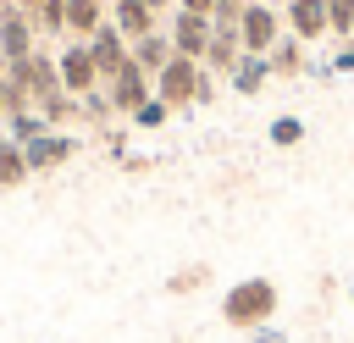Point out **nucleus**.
Wrapping results in <instances>:
<instances>
[{
	"label": "nucleus",
	"instance_id": "1",
	"mask_svg": "<svg viewBox=\"0 0 354 343\" xmlns=\"http://www.w3.org/2000/svg\"><path fill=\"white\" fill-rule=\"evenodd\" d=\"M277 299H282V293H277L271 277H243V282H232V288L221 293V321L238 326V332H260V326H271Z\"/></svg>",
	"mask_w": 354,
	"mask_h": 343
},
{
	"label": "nucleus",
	"instance_id": "2",
	"mask_svg": "<svg viewBox=\"0 0 354 343\" xmlns=\"http://www.w3.org/2000/svg\"><path fill=\"white\" fill-rule=\"evenodd\" d=\"M282 6L271 0H249L243 17H238V39H243V55H271V44L282 39Z\"/></svg>",
	"mask_w": 354,
	"mask_h": 343
},
{
	"label": "nucleus",
	"instance_id": "3",
	"mask_svg": "<svg viewBox=\"0 0 354 343\" xmlns=\"http://www.w3.org/2000/svg\"><path fill=\"white\" fill-rule=\"evenodd\" d=\"M199 77H205V61L171 55V61L155 72V100H166L171 111H177V105H194V100H199Z\"/></svg>",
	"mask_w": 354,
	"mask_h": 343
},
{
	"label": "nucleus",
	"instance_id": "4",
	"mask_svg": "<svg viewBox=\"0 0 354 343\" xmlns=\"http://www.w3.org/2000/svg\"><path fill=\"white\" fill-rule=\"evenodd\" d=\"M55 66H61V89H66L72 100H83L88 89H100V66H94V55H88V39H66V44L55 50Z\"/></svg>",
	"mask_w": 354,
	"mask_h": 343
},
{
	"label": "nucleus",
	"instance_id": "5",
	"mask_svg": "<svg viewBox=\"0 0 354 343\" xmlns=\"http://www.w3.org/2000/svg\"><path fill=\"white\" fill-rule=\"evenodd\" d=\"M105 94H111V111L133 116L144 100H155V77H149V72H138V66L127 61L122 72H111V77H105Z\"/></svg>",
	"mask_w": 354,
	"mask_h": 343
},
{
	"label": "nucleus",
	"instance_id": "6",
	"mask_svg": "<svg viewBox=\"0 0 354 343\" xmlns=\"http://www.w3.org/2000/svg\"><path fill=\"white\" fill-rule=\"evenodd\" d=\"M28 55H33V17L17 11V6H6L0 11V66H17Z\"/></svg>",
	"mask_w": 354,
	"mask_h": 343
},
{
	"label": "nucleus",
	"instance_id": "7",
	"mask_svg": "<svg viewBox=\"0 0 354 343\" xmlns=\"http://www.w3.org/2000/svg\"><path fill=\"white\" fill-rule=\"evenodd\" d=\"M210 17H199V11H171V28H166V39H171V50L177 55H194V61H205V44H210Z\"/></svg>",
	"mask_w": 354,
	"mask_h": 343
},
{
	"label": "nucleus",
	"instance_id": "8",
	"mask_svg": "<svg viewBox=\"0 0 354 343\" xmlns=\"http://www.w3.org/2000/svg\"><path fill=\"white\" fill-rule=\"evenodd\" d=\"M88 55H94V66H100V83H105L111 72H122V66H127V33H122V28L105 17V22L88 33Z\"/></svg>",
	"mask_w": 354,
	"mask_h": 343
},
{
	"label": "nucleus",
	"instance_id": "9",
	"mask_svg": "<svg viewBox=\"0 0 354 343\" xmlns=\"http://www.w3.org/2000/svg\"><path fill=\"white\" fill-rule=\"evenodd\" d=\"M22 155H28V172H55V166H66V160L77 155V138L61 133V127H50V133H39L33 144H22Z\"/></svg>",
	"mask_w": 354,
	"mask_h": 343
},
{
	"label": "nucleus",
	"instance_id": "10",
	"mask_svg": "<svg viewBox=\"0 0 354 343\" xmlns=\"http://www.w3.org/2000/svg\"><path fill=\"white\" fill-rule=\"evenodd\" d=\"M238 61H243V39H238V22H216V28H210V44H205V72L227 77Z\"/></svg>",
	"mask_w": 354,
	"mask_h": 343
},
{
	"label": "nucleus",
	"instance_id": "11",
	"mask_svg": "<svg viewBox=\"0 0 354 343\" xmlns=\"http://www.w3.org/2000/svg\"><path fill=\"white\" fill-rule=\"evenodd\" d=\"M282 28L304 44H315L326 33V0H282Z\"/></svg>",
	"mask_w": 354,
	"mask_h": 343
},
{
	"label": "nucleus",
	"instance_id": "12",
	"mask_svg": "<svg viewBox=\"0 0 354 343\" xmlns=\"http://www.w3.org/2000/svg\"><path fill=\"white\" fill-rule=\"evenodd\" d=\"M171 55H177V50H171L166 28H155V33H144V39H133V44H127V61H133L138 72H149V77H155V72H160Z\"/></svg>",
	"mask_w": 354,
	"mask_h": 343
},
{
	"label": "nucleus",
	"instance_id": "13",
	"mask_svg": "<svg viewBox=\"0 0 354 343\" xmlns=\"http://www.w3.org/2000/svg\"><path fill=\"white\" fill-rule=\"evenodd\" d=\"M111 22H116V28H122V33H127V44H133V39H144V33H155V28H160V17H155V11H149V6H144V0H111Z\"/></svg>",
	"mask_w": 354,
	"mask_h": 343
},
{
	"label": "nucleus",
	"instance_id": "14",
	"mask_svg": "<svg viewBox=\"0 0 354 343\" xmlns=\"http://www.w3.org/2000/svg\"><path fill=\"white\" fill-rule=\"evenodd\" d=\"M105 17H111V0H66V33L72 39H88Z\"/></svg>",
	"mask_w": 354,
	"mask_h": 343
},
{
	"label": "nucleus",
	"instance_id": "15",
	"mask_svg": "<svg viewBox=\"0 0 354 343\" xmlns=\"http://www.w3.org/2000/svg\"><path fill=\"white\" fill-rule=\"evenodd\" d=\"M310 61H304V39H293V33H282L277 44H271V77H299Z\"/></svg>",
	"mask_w": 354,
	"mask_h": 343
},
{
	"label": "nucleus",
	"instance_id": "16",
	"mask_svg": "<svg viewBox=\"0 0 354 343\" xmlns=\"http://www.w3.org/2000/svg\"><path fill=\"white\" fill-rule=\"evenodd\" d=\"M266 77H271V55H243V61L227 72V83H232L238 94H260Z\"/></svg>",
	"mask_w": 354,
	"mask_h": 343
},
{
	"label": "nucleus",
	"instance_id": "17",
	"mask_svg": "<svg viewBox=\"0 0 354 343\" xmlns=\"http://www.w3.org/2000/svg\"><path fill=\"white\" fill-rule=\"evenodd\" d=\"M33 172H28V155H22V144L17 138H0V194L6 188H22Z\"/></svg>",
	"mask_w": 354,
	"mask_h": 343
},
{
	"label": "nucleus",
	"instance_id": "18",
	"mask_svg": "<svg viewBox=\"0 0 354 343\" xmlns=\"http://www.w3.org/2000/svg\"><path fill=\"white\" fill-rule=\"evenodd\" d=\"M39 133H50L44 111H33V105H28V111H11V116H6V138H17V144H33Z\"/></svg>",
	"mask_w": 354,
	"mask_h": 343
},
{
	"label": "nucleus",
	"instance_id": "19",
	"mask_svg": "<svg viewBox=\"0 0 354 343\" xmlns=\"http://www.w3.org/2000/svg\"><path fill=\"white\" fill-rule=\"evenodd\" d=\"M326 33L343 44L354 39V0H326Z\"/></svg>",
	"mask_w": 354,
	"mask_h": 343
},
{
	"label": "nucleus",
	"instance_id": "20",
	"mask_svg": "<svg viewBox=\"0 0 354 343\" xmlns=\"http://www.w3.org/2000/svg\"><path fill=\"white\" fill-rule=\"evenodd\" d=\"M266 138H271L277 149H293V144H304V122H299V116H277V122L266 127Z\"/></svg>",
	"mask_w": 354,
	"mask_h": 343
},
{
	"label": "nucleus",
	"instance_id": "21",
	"mask_svg": "<svg viewBox=\"0 0 354 343\" xmlns=\"http://www.w3.org/2000/svg\"><path fill=\"white\" fill-rule=\"evenodd\" d=\"M205 282H210V266H183V271L166 277V293H194V288H205Z\"/></svg>",
	"mask_w": 354,
	"mask_h": 343
},
{
	"label": "nucleus",
	"instance_id": "22",
	"mask_svg": "<svg viewBox=\"0 0 354 343\" xmlns=\"http://www.w3.org/2000/svg\"><path fill=\"white\" fill-rule=\"evenodd\" d=\"M33 28H44V33H66V0H39Z\"/></svg>",
	"mask_w": 354,
	"mask_h": 343
},
{
	"label": "nucleus",
	"instance_id": "23",
	"mask_svg": "<svg viewBox=\"0 0 354 343\" xmlns=\"http://www.w3.org/2000/svg\"><path fill=\"white\" fill-rule=\"evenodd\" d=\"M166 116H171V105H166V100H144L127 122H133V127H166Z\"/></svg>",
	"mask_w": 354,
	"mask_h": 343
},
{
	"label": "nucleus",
	"instance_id": "24",
	"mask_svg": "<svg viewBox=\"0 0 354 343\" xmlns=\"http://www.w3.org/2000/svg\"><path fill=\"white\" fill-rule=\"evenodd\" d=\"M77 111H83V116H94V122H105V116H111V94H105V83H100V89H88V94L77 100Z\"/></svg>",
	"mask_w": 354,
	"mask_h": 343
},
{
	"label": "nucleus",
	"instance_id": "25",
	"mask_svg": "<svg viewBox=\"0 0 354 343\" xmlns=\"http://www.w3.org/2000/svg\"><path fill=\"white\" fill-rule=\"evenodd\" d=\"M243 6H249V0H216L210 22H238V17H243Z\"/></svg>",
	"mask_w": 354,
	"mask_h": 343
},
{
	"label": "nucleus",
	"instance_id": "26",
	"mask_svg": "<svg viewBox=\"0 0 354 343\" xmlns=\"http://www.w3.org/2000/svg\"><path fill=\"white\" fill-rule=\"evenodd\" d=\"M332 72H354V39H343V44H337V55H332Z\"/></svg>",
	"mask_w": 354,
	"mask_h": 343
},
{
	"label": "nucleus",
	"instance_id": "27",
	"mask_svg": "<svg viewBox=\"0 0 354 343\" xmlns=\"http://www.w3.org/2000/svg\"><path fill=\"white\" fill-rule=\"evenodd\" d=\"M210 100H216V72L199 77V100H194V105H210Z\"/></svg>",
	"mask_w": 354,
	"mask_h": 343
},
{
	"label": "nucleus",
	"instance_id": "28",
	"mask_svg": "<svg viewBox=\"0 0 354 343\" xmlns=\"http://www.w3.org/2000/svg\"><path fill=\"white\" fill-rule=\"evenodd\" d=\"M177 11H199V17H210V11H216V0H177Z\"/></svg>",
	"mask_w": 354,
	"mask_h": 343
},
{
	"label": "nucleus",
	"instance_id": "29",
	"mask_svg": "<svg viewBox=\"0 0 354 343\" xmlns=\"http://www.w3.org/2000/svg\"><path fill=\"white\" fill-rule=\"evenodd\" d=\"M254 343H282V332H271V326H260V332H254Z\"/></svg>",
	"mask_w": 354,
	"mask_h": 343
},
{
	"label": "nucleus",
	"instance_id": "30",
	"mask_svg": "<svg viewBox=\"0 0 354 343\" xmlns=\"http://www.w3.org/2000/svg\"><path fill=\"white\" fill-rule=\"evenodd\" d=\"M144 6H149V11H155V17H160V11H171V6H177V0H144Z\"/></svg>",
	"mask_w": 354,
	"mask_h": 343
},
{
	"label": "nucleus",
	"instance_id": "31",
	"mask_svg": "<svg viewBox=\"0 0 354 343\" xmlns=\"http://www.w3.org/2000/svg\"><path fill=\"white\" fill-rule=\"evenodd\" d=\"M0 116H6V66H0Z\"/></svg>",
	"mask_w": 354,
	"mask_h": 343
},
{
	"label": "nucleus",
	"instance_id": "32",
	"mask_svg": "<svg viewBox=\"0 0 354 343\" xmlns=\"http://www.w3.org/2000/svg\"><path fill=\"white\" fill-rule=\"evenodd\" d=\"M271 6H282V0H271Z\"/></svg>",
	"mask_w": 354,
	"mask_h": 343
},
{
	"label": "nucleus",
	"instance_id": "33",
	"mask_svg": "<svg viewBox=\"0 0 354 343\" xmlns=\"http://www.w3.org/2000/svg\"><path fill=\"white\" fill-rule=\"evenodd\" d=\"M348 293H354V288H348Z\"/></svg>",
	"mask_w": 354,
	"mask_h": 343
},
{
	"label": "nucleus",
	"instance_id": "34",
	"mask_svg": "<svg viewBox=\"0 0 354 343\" xmlns=\"http://www.w3.org/2000/svg\"><path fill=\"white\" fill-rule=\"evenodd\" d=\"M0 138H6V133H0Z\"/></svg>",
	"mask_w": 354,
	"mask_h": 343
}]
</instances>
